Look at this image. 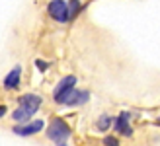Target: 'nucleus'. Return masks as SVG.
Wrapping results in <instances>:
<instances>
[{"instance_id":"6","label":"nucleus","mask_w":160,"mask_h":146,"mask_svg":"<svg viewBox=\"0 0 160 146\" xmlns=\"http://www.w3.org/2000/svg\"><path fill=\"white\" fill-rule=\"evenodd\" d=\"M16 105L18 107H22L23 111H28L31 117L37 115L39 111H41L43 107V95L41 94H35V92H26L18 95V100H16Z\"/></svg>"},{"instance_id":"7","label":"nucleus","mask_w":160,"mask_h":146,"mask_svg":"<svg viewBox=\"0 0 160 146\" xmlns=\"http://www.w3.org/2000/svg\"><path fill=\"white\" fill-rule=\"evenodd\" d=\"M22 76H23V66L22 64H14L8 70V74L2 78V90L4 92H18L22 86Z\"/></svg>"},{"instance_id":"14","label":"nucleus","mask_w":160,"mask_h":146,"mask_svg":"<svg viewBox=\"0 0 160 146\" xmlns=\"http://www.w3.org/2000/svg\"><path fill=\"white\" fill-rule=\"evenodd\" d=\"M8 115V105L6 103H0V119H4Z\"/></svg>"},{"instance_id":"12","label":"nucleus","mask_w":160,"mask_h":146,"mask_svg":"<svg viewBox=\"0 0 160 146\" xmlns=\"http://www.w3.org/2000/svg\"><path fill=\"white\" fill-rule=\"evenodd\" d=\"M102 146H121V139H119L117 134L113 133H108V134H103L102 136Z\"/></svg>"},{"instance_id":"4","label":"nucleus","mask_w":160,"mask_h":146,"mask_svg":"<svg viewBox=\"0 0 160 146\" xmlns=\"http://www.w3.org/2000/svg\"><path fill=\"white\" fill-rule=\"evenodd\" d=\"M47 16L59 26H67L70 23V16H68V2L67 0H49L45 6Z\"/></svg>"},{"instance_id":"9","label":"nucleus","mask_w":160,"mask_h":146,"mask_svg":"<svg viewBox=\"0 0 160 146\" xmlns=\"http://www.w3.org/2000/svg\"><path fill=\"white\" fill-rule=\"evenodd\" d=\"M113 119H115V115H111L108 111L100 113V115L96 117V121H94V131L100 133V134H108L111 131V127H113Z\"/></svg>"},{"instance_id":"13","label":"nucleus","mask_w":160,"mask_h":146,"mask_svg":"<svg viewBox=\"0 0 160 146\" xmlns=\"http://www.w3.org/2000/svg\"><path fill=\"white\" fill-rule=\"evenodd\" d=\"M33 66L37 68L39 74H45V72H49L51 62H49V61H45V59H35V61H33Z\"/></svg>"},{"instance_id":"10","label":"nucleus","mask_w":160,"mask_h":146,"mask_svg":"<svg viewBox=\"0 0 160 146\" xmlns=\"http://www.w3.org/2000/svg\"><path fill=\"white\" fill-rule=\"evenodd\" d=\"M68 2V16H70V23H72L74 20L80 18V14H82L86 10V4L82 2V0H67Z\"/></svg>"},{"instance_id":"3","label":"nucleus","mask_w":160,"mask_h":146,"mask_svg":"<svg viewBox=\"0 0 160 146\" xmlns=\"http://www.w3.org/2000/svg\"><path fill=\"white\" fill-rule=\"evenodd\" d=\"M111 133L117 134L119 139H133L135 136V127H133V113L129 109L119 111L113 119V127Z\"/></svg>"},{"instance_id":"8","label":"nucleus","mask_w":160,"mask_h":146,"mask_svg":"<svg viewBox=\"0 0 160 146\" xmlns=\"http://www.w3.org/2000/svg\"><path fill=\"white\" fill-rule=\"evenodd\" d=\"M90 100H92V92L88 90V88H76V90L70 94V97L67 100V103L62 105V107H67V109H78V107L88 105Z\"/></svg>"},{"instance_id":"5","label":"nucleus","mask_w":160,"mask_h":146,"mask_svg":"<svg viewBox=\"0 0 160 146\" xmlns=\"http://www.w3.org/2000/svg\"><path fill=\"white\" fill-rule=\"evenodd\" d=\"M45 125H47V121L45 119H31L28 121V123H22V125H12V134L16 136H22V139H31V136H37V134H41L45 131Z\"/></svg>"},{"instance_id":"1","label":"nucleus","mask_w":160,"mask_h":146,"mask_svg":"<svg viewBox=\"0 0 160 146\" xmlns=\"http://www.w3.org/2000/svg\"><path fill=\"white\" fill-rule=\"evenodd\" d=\"M45 136L53 146H70V139H72V127H70L68 119L61 115L49 117L45 125Z\"/></svg>"},{"instance_id":"11","label":"nucleus","mask_w":160,"mask_h":146,"mask_svg":"<svg viewBox=\"0 0 160 146\" xmlns=\"http://www.w3.org/2000/svg\"><path fill=\"white\" fill-rule=\"evenodd\" d=\"M10 119L14 121L16 125H22V123H28V121H31L33 117H31L28 111H23L22 107H18V105H16V109L10 111Z\"/></svg>"},{"instance_id":"2","label":"nucleus","mask_w":160,"mask_h":146,"mask_svg":"<svg viewBox=\"0 0 160 146\" xmlns=\"http://www.w3.org/2000/svg\"><path fill=\"white\" fill-rule=\"evenodd\" d=\"M76 88H78V78L74 74H65L62 78H59L57 84H55L53 92H51V101L57 105V107H62Z\"/></svg>"}]
</instances>
